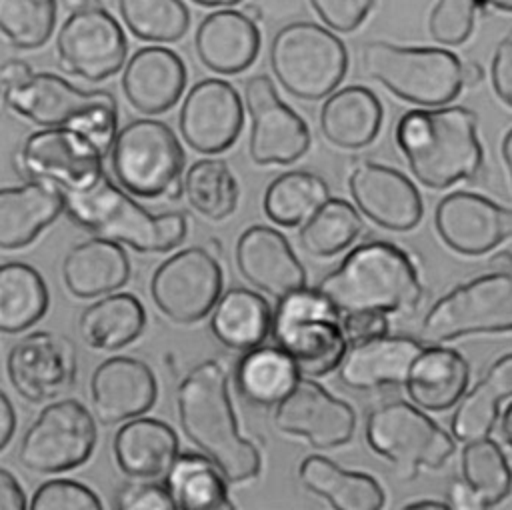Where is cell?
<instances>
[{"mask_svg": "<svg viewBox=\"0 0 512 510\" xmlns=\"http://www.w3.org/2000/svg\"><path fill=\"white\" fill-rule=\"evenodd\" d=\"M272 422L278 430L322 450L348 444L356 430L352 406L308 378H300L292 392L274 406Z\"/></svg>", "mask_w": 512, "mask_h": 510, "instance_id": "obj_18", "label": "cell"}, {"mask_svg": "<svg viewBox=\"0 0 512 510\" xmlns=\"http://www.w3.org/2000/svg\"><path fill=\"white\" fill-rule=\"evenodd\" d=\"M150 296L176 324L208 316L222 296V266L208 248L192 246L166 258L152 274Z\"/></svg>", "mask_w": 512, "mask_h": 510, "instance_id": "obj_13", "label": "cell"}, {"mask_svg": "<svg viewBox=\"0 0 512 510\" xmlns=\"http://www.w3.org/2000/svg\"><path fill=\"white\" fill-rule=\"evenodd\" d=\"M340 316L350 312L408 314L424 288L412 258L382 240L356 246L342 264L314 288Z\"/></svg>", "mask_w": 512, "mask_h": 510, "instance_id": "obj_3", "label": "cell"}, {"mask_svg": "<svg viewBox=\"0 0 512 510\" xmlns=\"http://www.w3.org/2000/svg\"><path fill=\"white\" fill-rule=\"evenodd\" d=\"M6 372L10 384L24 400H54L76 382V348L68 336L48 330L30 332L12 344Z\"/></svg>", "mask_w": 512, "mask_h": 510, "instance_id": "obj_17", "label": "cell"}, {"mask_svg": "<svg viewBox=\"0 0 512 510\" xmlns=\"http://www.w3.org/2000/svg\"><path fill=\"white\" fill-rule=\"evenodd\" d=\"M442 242L458 254L480 256L512 236V208L476 192H452L434 210Z\"/></svg>", "mask_w": 512, "mask_h": 510, "instance_id": "obj_20", "label": "cell"}, {"mask_svg": "<svg viewBox=\"0 0 512 510\" xmlns=\"http://www.w3.org/2000/svg\"><path fill=\"white\" fill-rule=\"evenodd\" d=\"M468 382L470 366L458 350L430 346L416 358L404 386L416 406L442 412L460 402Z\"/></svg>", "mask_w": 512, "mask_h": 510, "instance_id": "obj_31", "label": "cell"}, {"mask_svg": "<svg viewBox=\"0 0 512 510\" xmlns=\"http://www.w3.org/2000/svg\"><path fill=\"white\" fill-rule=\"evenodd\" d=\"M502 158H504V164L508 168L510 182H512V128L502 138Z\"/></svg>", "mask_w": 512, "mask_h": 510, "instance_id": "obj_58", "label": "cell"}, {"mask_svg": "<svg viewBox=\"0 0 512 510\" xmlns=\"http://www.w3.org/2000/svg\"><path fill=\"white\" fill-rule=\"evenodd\" d=\"M56 54L64 72L102 82L124 66L128 44L118 20L98 4L66 16L56 36Z\"/></svg>", "mask_w": 512, "mask_h": 510, "instance_id": "obj_15", "label": "cell"}, {"mask_svg": "<svg viewBox=\"0 0 512 510\" xmlns=\"http://www.w3.org/2000/svg\"><path fill=\"white\" fill-rule=\"evenodd\" d=\"M96 424L74 398L48 404L20 440L18 460L36 474H56L84 464L96 446Z\"/></svg>", "mask_w": 512, "mask_h": 510, "instance_id": "obj_12", "label": "cell"}, {"mask_svg": "<svg viewBox=\"0 0 512 510\" xmlns=\"http://www.w3.org/2000/svg\"><path fill=\"white\" fill-rule=\"evenodd\" d=\"M48 310V288L36 268L6 262L0 268V330L16 334L36 324Z\"/></svg>", "mask_w": 512, "mask_h": 510, "instance_id": "obj_37", "label": "cell"}, {"mask_svg": "<svg viewBox=\"0 0 512 510\" xmlns=\"http://www.w3.org/2000/svg\"><path fill=\"white\" fill-rule=\"evenodd\" d=\"M32 74H34V70L28 62L12 58V60L4 62L2 72H0V80H2L4 88H12V86H18V84H24Z\"/></svg>", "mask_w": 512, "mask_h": 510, "instance_id": "obj_52", "label": "cell"}, {"mask_svg": "<svg viewBox=\"0 0 512 510\" xmlns=\"http://www.w3.org/2000/svg\"><path fill=\"white\" fill-rule=\"evenodd\" d=\"M186 86L182 58L164 46H144L124 64L122 92L130 106L142 114L170 110Z\"/></svg>", "mask_w": 512, "mask_h": 510, "instance_id": "obj_24", "label": "cell"}, {"mask_svg": "<svg viewBox=\"0 0 512 510\" xmlns=\"http://www.w3.org/2000/svg\"><path fill=\"white\" fill-rule=\"evenodd\" d=\"M330 198L322 176L308 170H290L276 176L264 192V214L276 226H302Z\"/></svg>", "mask_w": 512, "mask_h": 510, "instance_id": "obj_38", "label": "cell"}, {"mask_svg": "<svg viewBox=\"0 0 512 510\" xmlns=\"http://www.w3.org/2000/svg\"><path fill=\"white\" fill-rule=\"evenodd\" d=\"M188 204L208 220H224L238 206V182L224 160H196L184 176Z\"/></svg>", "mask_w": 512, "mask_h": 510, "instance_id": "obj_42", "label": "cell"}, {"mask_svg": "<svg viewBox=\"0 0 512 510\" xmlns=\"http://www.w3.org/2000/svg\"><path fill=\"white\" fill-rule=\"evenodd\" d=\"M66 212L64 190L46 180H28L0 192V248L28 246Z\"/></svg>", "mask_w": 512, "mask_h": 510, "instance_id": "obj_27", "label": "cell"}, {"mask_svg": "<svg viewBox=\"0 0 512 510\" xmlns=\"http://www.w3.org/2000/svg\"><path fill=\"white\" fill-rule=\"evenodd\" d=\"M106 152L84 132L52 126L30 134L20 146L14 168L30 180H46L66 190L96 182Z\"/></svg>", "mask_w": 512, "mask_h": 510, "instance_id": "obj_14", "label": "cell"}, {"mask_svg": "<svg viewBox=\"0 0 512 510\" xmlns=\"http://www.w3.org/2000/svg\"><path fill=\"white\" fill-rule=\"evenodd\" d=\"M512 330V272L492 270L454 286L426 312L420 338L430 344L466 334Z\"/></svg>", "mask_w": 512, "mask_h": 510, "instance_id": "obj_11", "label": "cell"}, {"mask_svg": "<svg viewBox=\"0 0 512 510\" xmlns=\"http://www.w3.org/2000/svg\"><path fill=\"white\" fill-rule=\"evenodd\" d=\"M56 22V0H0V28L4 38L22 50L48 42Z\"/></svg>", "mask_w": 512, "mask_h": 510, "instance_id": "obj_44", "label": "cell"}, {"mask_svg": "<svg viewBox=\"0 0 512 510\" xmlns=\"http://www.w3.org/2000/svg\"><path fill=\"white\" fill-rule=\"evenodd\" d=\"M60 8L66 12V14H72L76 10H82V8H90V6H98L102 4L100 0H58Z\"/></svg>", "mask_w": 512, "mask_h": 510, "instance_id": "obj_57", "label": "cell"}, {"mask_svg": "<svg viewBox=\"0 0 512 510\" xmlns=\"http://www.w3.org/2000/svg\"><path fill=\"white\" fill-rule=\"evenodd\" d=\"M342 328L348 344H362L384 336L388 332V318L384 312H350L342 314Z\"/></svg>", "mask_w": 512, "mask_h": 510, "instance_id": "obj_49", "label": "cell"}, {"mask_svg": "<svg viewBox=\"0 0 512 510\" xmlns=\"http://www.w3.org/2000/svg\"><path fill=\"white\" fill-rule=\"evenodd\" d=\"M114 460L130 478H160L170 472L178 454L174 428L158 418L128 420L114 436Z\"/></svg>", "mask_w": 512, "mask_h": 510, "instance_id": "obj_29", "label": "cell"}, {"mask_svg": "<svg viewBox=\"0 0 512 510\" xmlns=\"http://www.w3.org/2000/svg\"><path fill=\"white\" fill-rule=\"evenodd\" d=\"M268 60L282 88L308 102L330 96L348 70L344 42L308 20L282 26L270 42Z\"/></svg>", "mask_w": 512, "mask_h": 510, "instance_id": "obj_7", "label": "cell"}, {"mask_svg": "<svg viewBox=\"0 0 512 510\" xmlns=\"http://www.w3.org/2000/svg\"><path fill=\"white\" fill-rule=\"evenodd\" d=\"M4 102L44 128L62 126L84 132L106 154L118 132V106L110 92L80 90L50 72H34L24 84L4 88Z\"/></svg>", "mask_w": 512, "mask_h": 510, "instance_id": "obj_5", "label": "cell"}, {"mask_svg": "<svg viewBox=\"0 0 512 510\" xmlns=\"http://www.w3.org/2000/svg\"><path fill=\"white\" fill-rule=\"evenodd\" d=\"M362 66L394 96L430 108L448 104L464 86L460 58L444 48L374 40L362 50Z\"/></svg>", "mask_w": 512, "mask_h": 510, "instance_id": "obj_6", "label": "cell"}, {"mask_svg": "<svg viewBox=\"0 0 512 510\" xmlns=\"http://www.w3.org/2000/svg\"><path fill=\"white\" fill-rule=\"evenodd\" d=\"M118 10L126 28L148 42H176L190 26L182 0H118Z\"/></svg>", "mask_w": 512, "mask_h": 510, "instance_id": "obj_43", "label": "cell"}, {"mask_svg": "<svg viewBox=\"0 0 512 510\" xmlns=\"http://www.w3.org/2000/svg\"><path fill=\"white\" fill-rule=\"evenodd\" d=\"M236 268L258 290L276 300L306 288V270L286 236L272 226L254 224L236 240Z\"/></svg>", "mask_w": 512, "mask_h": 510, "instance_id": "obj_22", "label": "cell"}, {"mask_svg": "<svg viewBox=\"0 0 512 510\" xmlns=\"http://www.w3.org/2000/svg\"><path fill=\"white\" fill-rule=\"evenodd\" d=\"M358 206L342 198H328L300 228V246L316 258H328L348 248L362 232Z\"/></svg>", "mask_w": 512, "mask_h": 510, "instance_id": "obj_41", "label": "cell"}, {"mask_svg": "<svg viewBox=\"0 0 512 510\" xmlns=\"http://www.w3.org/2000/svg\"><path fill=\"white\" fill-rule=\"evenodd\" d=\"M16 428V414L6 394L0 396V450H6L14 436Z\"/></svg>", "mask_w": 512, "mask_h": 510, "instance_id": "obj_53", "label": "cell"}, {"mask_svg": "<svg viewBox=\"0 0 512 510\" xmlns=\"http://www.w3.org/2000/svg\"><path fill=\"white\" fill-rule=\"evenodd\" d=\"M448 500L452 508H478L476 504V496L472 492V488L464 482V480H456L452 482L450 490H448Z\"/></svg>", "mask_w": 512, "mask_h": 510, "instance_id": "obj_54", "label": "cell"}, {"mask_svg": "<svg viewBox=\"0 0 512 510\" xmlns=\"http://www.w3.org/2000/svg\"><path fill=\"white\" fill-rule=\"evenodd\" d=\"M64 202L66 214L78 226L128 244L136 252H168L180 246L188 234V220L182 212L152 214L106 176L90 186L66 190Z\"/></svg>", "mask_w": 512, "mask_h": 510, "instance_id": "obj_4", "label": "cell"}, {"mask_svg": "<svg viewBox=\"0 0 512 510\" xmlns=\"http://www.w3.org/2000/svg\"><path fill=\"white\" fill-rule=\"evenodd\" d=\"M272 338L308 378L340 368L350 346L342 316L316 290L306 288L278 300Z\"/></svg>", "mask_w": 512, "mask_h": 510, "instance_id": "obj_9", "label": "cell"}, {"mask_svg": "<svg viewBox=\"0 0 512 510\" xmlns=\"http://www.w3.org/2000/svg\"><path fill=\"white\" fill-rule=\"evenodd\" d=\"M490 268L498 272H512V252L510 250H500L492 256Z\"/></svg>", "mask_w": 512, "mask_h": 510, "instance_id": "obj_56", "label": "cell"}, {"mask_svg": "<svg viewBox=\"0 0 512 510\" xmlns=\"http://www.w3.org/2000/svg\"><path fill=\"white\" fill-rule=\"evenodd\" d=\"M396 144L414 178L434 190L474 178L484 162L476 114L464 106L408 110L396 124Z\"/></svg>", "mask_w": 512, "mask_h": 510, "instance_id": "obj_2", "label": "cell"}, {"mask_svg": "<svg viewBox=\"0 0 512 510\" xmlns=\"http://www.w3.org/2000/svg\"><path fill=\"white\" fill-rule=\"evenodd\" d=\"M244 100L250 116V158L256 164H292L310 148L306 122L282 102L266 74L246 80Z\"/></svg>", "mask_w": 512, "mask_h": 510, "instance_id": "obj_16", "label": "cell"}, {"mask_svg": "<svg viewBox=\"0 0 512 510\" xmlns=\"http://www.w3.org/2000/svg\"><path fill=\"white\" fill-rule=\"evenodd\" d=\"M192 2H196L200 6H212L214 8V6H234L242 0H192Z\"/></svg>", "mask_w": 512, "mask_h": 510, "instance_id": "obj_62", "label": "cell"}, {"mask_svg": "<svg viewBox=\"0 0 512 510\" xmlns=\"http://www.w3.org/2000/svg\"><path fill=\"white\" fill-rule=\"evenodd\" d=\"M302 378L294 360L280 346H256L236 364V386L254 406L272 408L284 400Z\"/></svg>", "mask_w": 512, "mask_h": 510, "instance_id": "obj_34", "label": "cell"}, {"mask_svg": "<svg viewBox=\"0 0 512 510\" xmlns=\"http://www.w3.org/2000/svg\"><path fill=\"white\" fill-rule=\"evenodd\" d=\"M112 174L118 184L140 198H178L184 152L174 130L154 118H138L116 132L110 148Z\"/></svg>", "mask_w": 512, "mask_h": 510, "instance_id": "obj_8", "label": "cell"}, {"mask_svg": "<svg viewBox=\"0 0 512 510\" xmlns=\"http://www.w3.org/2000/svg\"><path fill=\"white\" fill-rule=\"evenodd\" d=\"M30 508L18 480L6 470H0V510H24Z\"/></svg>", "mask_w": 512, "mask_h": 510, "instance_id": "obj_51", "label": "cell"}, {"mask_svg": "<svg viewBox=\"0 0 512 510\" xmlns=\"http://www.w3.org/2000/svg\"><path fill=\"white\" fill-rule=\"evenodd\" d=\"M404 508H452L450 502H444V500H414V502H408L404 504Z\"/></svg>", "mask_w": 512, "mask_h": 510, "instance_id": "obj_60", "label": "cell"}, {"mask_svg": "<svg viewBox=\"0 0 512 510\" xmlns=\"http://www.w3.org/2000/svg\"><path fill=\"white\" fill-rule=\"evenodd\" d=\"M302 484L338 510H378L384 506V490L374 476L346 470L334 460L310 454L300 462Z\"/></svg>", "mask_w": 512, "mask_h": 510, "instance_id": "obj_32", "label": "cell"}, {"mask_svg": "<svg viewBox=\"0 0 512 510\" xmlns=\"http://www.w3.org/2000/svg\"><path fill=\"white\" fill-rule=\"evenodd\" d=\"M424 346L406 336H378L352 344L340 364V380L352 390H376L406 384Z\"/></svg>", "mask_w": 512, "mask_h": 510, "instance_id": "obj_26", "label": "cell"}, {"mask_svg": "<svg viewBox=\"0 0 512 510\" xmlns=\"http://www.w3.org/2000/svg\"><path fill=\"white\" fill-rule=\"evenodd\" d=\"M62 280L76 298H96L130 280V258L116 242L102 236L74 244L62 260Z\"/></svg>", "mask_w": 512, "mask_h": 510, "instance_id": "obj_28", "label": "cell"}, {"mask_svg": "<svg viewBox=\"0 0 512 510\" xmlns=\"http://www.w3.org/2000/svg\"><path fill=\"white\" fill-rule=\"evenodd\" d=\"M158 396L152 368L132 356L100 362L90 378L92 412L102 424H118L150 410Z\"/></svg>", "mask_w": 512, "mask_h": 510, "instance_id": "obj_23", "label": "cell"}, {"mask_svg": "<svg viewBox=\"0 0 512 510\" xmlns=\"http://www.w3.org/2000/svg\"><path fill=\"white\" fill-rule=\"evenodd\" d=\"M348 190L358 210L376 226L394 232L412 230L422 218V198L400 170L362 160L348 176Z\"/></svg>", "mask_w": 512, "mask_h": 510, "instance_id": "obj_21", "label": "cell"}, {"mask_svg": "<svg viewBox=\"0 0 512 510\" xmlns=\"http://www.w3.org/2000/svg\"><path fill=\"white\" fill-rule=\"evenodd\" d=\"M244 12H246V14H248L252 20H260V16H262L258 6H246V8H244Z\"/></svg>", "mask_w": 512, "mask_h": 510, "instance_id": "obj_63", "label": "cell"}, {"mask_svg": "<svg viewBox=\"0 0 512 510\" xmlns=\"http://www.w3.org/2000/svg\"><path fill=\"white\" fill-rule=\"evenodd\" d=\"M194 48L208 70L238 74L256 60L260 30L244 10H216L198 24Z\"/></svg>", "mask_w": 512, "mask_h": 510, "instance_id": "obj_25", "label": "cell"}, {"mask_svg": "<svg viewBox=\"0 0 512 510\" xmlns=\"http://www.w3.org/2000/svg\"><path fill=\"white\" fill-rule=\"evenodd\" d=\"M226 476L208 456L180 454L166 474L178 508L182 510H224L234 508L228 500Z\"/></svg>", "mask_w": 512, "mask_h": 510, "instance_id": "obj_39", "label": "cell"}, {"mask_svg": "<svg viewBox=\"0 0 512 510\" xmlns=\"http://www.w3.org/2000/svg\"><path fill=\"white\" fill-rule=\"evenodd\" d=\"M480 2L502 12H512V0H480Z\"/></svg>", "mask_w": 512, "mask_h": 510, "instance_id": "obj_61", "label": "cell"}, {"mask_svg": "<svg viewBox=\"0 0 512 510\" xmlns=\"http://www.w3.org/2000/svg\"><path fill=\"white\" fill-rule=\"evenodd\" d=\"M490 80L498 98L512 106V30L498 42L494 50Z\"/></svg>", "mask_w": 512, "mask_h": 510, "instance_id": "obj_50", "label": "cell"}, {"mask_svg": "<svg viewBox=\"0 0 512 510\" xmlns=\"http://www.w3.org/2000/svg\"><path fill=\"white\" fill-rule=\"evenodd\" d=\"M120 510H174L178 508L170 488L166 484L136 478L118 488L114 498Z\"/></svg>", "mask_w": 512, "mask_h": 510, "instance_id": "obj_47", "label": "cell"}, {"mask_svg": "<svg viewBox=\"0 0 512 510\" xmlns=\"http://www.w3.org/2000/svg\"><path fill=\"white\" fill-rule=\"evenodd\" d=\"M506 398H512V352L494 360L476 386L460 398L452 416V434L462 442L486 438Z\"/></svg>", "mask_w": 512, "mask_h": 510, "instance_id": "obj_35", "label": "cell"}, {"mask_svg": "<svg viewBox=\"0 0 512 510\" xmlns=\"http://www.w3.org/2000/svg\"><path fill=\"white\" fill-rule=\"evenodd\" d=\"M500 428H502V436H504L506 444L512 448V402L506 406V410H504V414H502V424H500Z\"/></svg>", "mask_w": 512, "mask_h": 510, "instance_id": "obj_59", "label": "cell"}, {"mask_svg": "<svg viewBox=\"0 0 512 510\" xmlns=\"http://www.w3.org/2000/svg\"><path fill=\"white\" fill-rule=\"evenodd\" d=\"M178 420L188 440L208 456L232 484L260 474V450L236 424L228 390V368L210 358L196 364L176 388Z\"/></svg>", "mask_w": 512, "mask_h": 510, "instance_id": "obj_1", "label": "cell"}, {"mask_svg": "<svg viewBox=\"0 0 512 510\" xmlns=\"http://www.w3.org/2000/svg\"><path fill=\"white\" fill-rule=\"evenodd\" d=\"M382 104L366 86H344L326 96L318 124L320 132L336 148L360 150L368 146L382 126Z\"/></svg>", "mask_w": 512, "mask_h": 510, "instance_id": "obj_30", "label": "cell"}, {"mask_svg": "<svg viewBox=\"0 0 512 510\" xmlns=\"http://www.w3.org/2000/svg\"><path fill=\"white\" fill-rule=\"evenodd\" d=\"M366 442L400 480H412L420 468H442L456 450L450 434L406 400H388L370 410Z\"/></svg>", "mask_w": 512, "mask_h": 510, "instance_id": "obj_10", "label": "cell"}, {"mask_svg": "<svg viewBox=\"0 0 512 510\" xmlns=\"http://www.w3.org/2000/svg\"><path fill=\"white\" fill-rule=\"evenodd\" d=\"M32 510H100L98 494L76 480L56 478L40 484L30 498Z\"/></svg>", "mask_w": 512, "mask_h": 510, "instance_id": "obj_46", "label": "cell"}, {"mask_svg": "<svg viewBox=\"0 0 512 510\" xmlns=\"http://www.w3.org/2000/svg\"><path fill=\"white\" fill-rule=\"evenodd\" d=\"M244 124V108L236 88L220 78L196 82L178 116V128L186 144L202 154H218L230 148Z\"/></svg>", "mask_w": 512, "mask_h": 510, "instance_id": "obj_19", "label": "cell"}, {"mask_svg": "<svg viewBox=\"0 0 512 510\" xmlns=\"http://www.w3.org/2000/svg\"><path fill=\"white\" fill-rule=\"evenodd\" d=\"M146 326V312L132 294H108L90 306L78 318L80 338L96 350H118L134 342Z\"/></svg>", "mask_w": 512, "mask_h": 510, "instance_id": "obj_36", "label": "cell"}, {"mask_svg": "<svg viewBox=\"0 0 512 510\" xmlns=\"http://www.w3.org/2000/svg\"><path fill=\"white\" fill-rule=\"evenodd\" d=\"M272 318L274 312L264 296L248 288H230L212 310L210 330L226 348L246 352L266 340Z\"/></svg>", "mask_w": 512, "mask_h": 510, "instance_id": "obj_33", "label": "cell"}, {"mask_svg": "<svg viewBox=\"0 0 512 510\" xmlns=\"http://www.w3.org/2000/svg\"><path fill=\"white\" fill-rule=\"evenodd\" d=\"M482 80H484V70H482V66H480L478 62L468 60V62L462 64V82H464V86L474 88V86H478Z\"/></svg>", "mask_w": 512, "mask_h": 510, "instance_id": "obj_55", "label": "cell"}, {"mask_svg": "<svg viewBox=\"0 0 512 510\" xmlns=\"http://www.w3.org/2000/svg\"><path fill=\"white\" fill-rule=\"evenodd\" d=\"M374 0H310L318 18L334 32L356 30L372 10Z\"/></svg>", "mask_w": 512, "mask_h": 510, "instance_id": "obj_48", "label": "cell"}, {"mask_svg": "<svg viewBox=\"0 0 512 510\" xmlns=\"http://www.w3.org/2000/svg\"><path fill=\"white\" fill-rule=\"evenodd\" d=\"M480 0H436L430 12L428 32L446 46H458L472 34Z\"/></svg>", "mask_w": 512, "mask_h": 510, "instance_id": "obj_45", "label": "cell"}, {"mask_svg": "<svg viewBox=\"0 0 512 510\" xmlns=\"http://www.w3.org/2000/svg\"><path fill=\"white\" fill-rule=\"evenodd\" d=\"M460 466L462 480L472 488L478 508H492L510 494L512 468L504 450L492 438L466 442Z\"/></svg>", "mask_w": 512, "mask_h": 510, "instance_id": "obj_40", "label": "cell"}]
</instances>
